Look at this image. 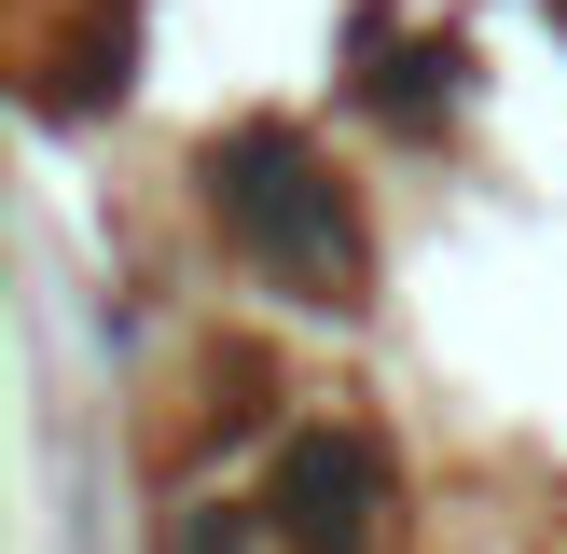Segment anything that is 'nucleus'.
I'll return each mask as SVG.
<instances>
[{
    "label": "nucleus",
    "instance_id": "f257e3e1",
    "mask_svg": "<svg viewBox=\"0 0 567 554\" xmlns=\"http://www.w3.org/2000/svg\"><path fill=\"white\" fill-rule=\"evenodd\" d=\"M208 181H221V208H236V236L264 249V264H291V277H332V264H347V208H332L319 153H305L291 125L221 138V153H208Z\"/></svg>",
    "mask_w": 567,
    "mask_h": 554
},
{
    "label": "nucleus",
    "instance_id": "f03ea898",
    "mask_svg": "<svg viewBox=\"0 0 567 554\" xmlns=\"http://www.w3.org/2000/svg\"><path fill=\"white\" fill-rule=\"evenodd\" d=\"M277 526H291V554H360L374 541V458L347 430H305L277 471Z\"/></svg>",
    "mask_w": 567,
    "mask_h": 554
}]
</instances>
